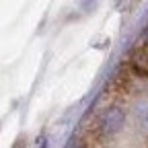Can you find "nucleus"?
<instances>
[{"instance_id": "4", "label": "nucleus", "mask_w": 148, "mask_h": 148, "mask_svg": "<svg viewBox=\"0 0 148 148\" xmlns=\"http://www.w3.org/2000/svg\"><path fill=\"white\" fill-rule=\"evenodd\" d=\"M72 148H86V146H84V144H74Z\"/></svg>"}, {"instance_id": "2", "label": "nucleus", "mask_w": 148, "mask_h": 148, "mask_svg": "<svg viewBox=\"0 0 148 148\" xmlns=\"http://www.w3.org/2000/svg\"><path fill=\"white\" fill-rule=\"evenodd\" d=\"M134 121L142 132H148V103L142 101L134 107Z\"/></svg>"}, {"instance_id": "5", "label": "nucleus", "mask_w": 148, "mask_h": 148, "mask_svg": "<svg viewBox=\"0 0 148 148\" xmlns=\"http://www.w3.org/2000/svg\"><path fill=\"white\" fill-rule=\"evenodd\" d=\"M146 148H148V146H146Z\"/></svg>"}, {"instance_id": "3", "label": "nucleus", "mask_w": 148, "mask_h": 148, "mask_svg": "<svg viewBox=\"0 0 148 148\" xmlns=\"http://www.w3.org/2000/svg\"><path fill=\"white\" fill-rule=\"evenodd\" d=\"M144 45L148 47V27H146V31H144Z\"/></svg>"}, {"instance_id": "1", "label": "nucleus", "mask_w": 148, "mask_h": 148, "mask_svg": "<svg viewBox=\"0 0 148 148\" xmlns=\"http://www.w3.org/2000/svg\"><path fill=\"white\" fill-rule=\"evenodd\" d=\"M123 121H125L123 111L117 109V107H111V109H107L105 113L99 117L97 130H99L101 134H105V136H111V134H115V132H119V130H121Z\"/></svg>"}]
</instances>
